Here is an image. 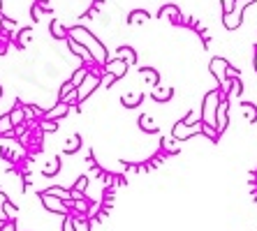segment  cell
<instances>
[{"label": "cell", "instance_id": "1", "mask_svg": "<svg viewBox=\"0 0 257 231\" xmlns=\"http://www.w3.org/2000/svg\"><path fill=\"white\" fill-rule=\"evenodd\" d=\"M70 37L88 49L90 56H93V60H95V65L104 67V63H107V49H104V44H102L88 28H84V26H74V28H70Z\"/></svg>", "mask_w": 257, "mask_h": 231}, {"label": "cell", "instance_id": "2", "mask_svg": "<svg viewBox=\"0 0 257 231\" xmlns=\"http://www.w3.org/2000/svg\"><path fill=\"white\" fill-rule=\"evenodd\" d=\"M225 93L222 90H211L204 95V102H202V111H199V118H202L204 125L209 127H215V113H218V104L222 102Z\"/></svg>", "mask_w": 257, "mask_h": 231}, {"label": "cell", "instance_id": "3", "mask_svg": "<svg viewBox=\"0 0 257 231\" xmlns=\"http://www.w3.org/2000/svg\"><path fill=\"white\" fill-rule=\"evenodd\" d=\"M255 0H234L232 10H225V14H222V24H225V28L227 30H236L241 26V21H243V10L248 5H252Z\"/></svg>", "mask_w": 257, "mask_h": 231}, {"label": "cell", "instance_id": "4", "mask_svg": "<svg viewBox=\"0 0 257 231\" xmlns=\"http://www.w3.org/2000/svg\"><path fill=\"white\" fill-rule=\"evenodd\" d=\"M209 70H211V74L218 79V83L222 86L220 90L227 95L229 86H232V81H229V70H232V65H229L225 58H213V60H211V65H209Z\"/></svg>", "mask_w": 257, "mask_h": 231}, {"label": "cell", "instance_id": "5", "mask_svg": "<svg viewBox=\"0 0 257 231\" xmlns=\"http://www.w3.org/2000/svg\"><path fill=\"white\" fill-rule=\"evenodd\" d=\"M202 132H204V123H202V120H197V123H192V125H188V123H183V120H179V123L174 125L172 136H174V139H179V141H188L190 136L202 134Z\"/></svg>", "mask_w": 257, "mask_h": 231}, {"label": "cell", "instance_id": "6", "mask_svg": "<svg viewBox=\"0 0 257 231\" xmlns=\"http://www.w3.org/2000/svg\"><path fill=\"white\" fill-rule=\"evenodd\" d=\"M100 86H102V77L90 70V72H88V77H86L84 81H81V86L77 88V100H79V104H81V102H84L88 95H93V90L100 88Z\"/></svg>", "mask_w": 257, "mask_h": 231}, {"label": "cell", "instance_id": "7", "mask_svg": "<svg viewBox=\"0 0 257 231\" xmlns=\"http://www.w3.org/2000/svg\"><path fill=\"white\" fill-rule=\"evenodd\" d=\"M40 196H42V203L47 210H51V213H56V215H72L67 201H63V199H58V196H54V194H47V192H42Z\"/></svg>", "mask_w": 257, "mask_h": 231}, {"label": "cell", "instance_id": "8", "mask_svg": "<svg viewBox=\"0 0 257 231\" xmlns=\"http://www.w3.org/2000/svg\"><path fill=\"white\" fill-rule=\"evenodd\" d=\"M227 125H229V100L222 97V102L218 104V113H215V130H218V134L227 130Z\"/></svg>", "mask_w": 257, "mask_h": 231}, {"label": "cell", "instance_id": "9", "mask_svg": "<svg viewBox=\"0 0 257 231\" xmlns=\"http://www.w3.org/2000/svg\"><path fill=\"white\" fill-rule=\"evenodd\" d=\"M127 70H130V65H127L123 58H118V56H116L114 60H107V63H104V70H102V72H111L116 79H120V77H125Z\"/></svg>", "mask_w": 257, "mask_h": 231}, {"label": "cell", "instance_id": "10", "mask_svg": "<svg viewBox=\"0 0 257 231\" xmlns=\"http://www.w3.org/2000/svg\"><path fill=\"white\" fill-rule=\"evenodd\" d=\"M67 44H70V49L74 51V54L79 56V58L84 60V63H88V65H95V60H93V56H90V51L84 47V44H79L77 40H72V37H67Z\"/></svg>", "mask_w": 257, "mask_h": 231}, {"label": "cell", "instance_id": "11", "mask_svg": "<svg viewBox=\"0 0 257 231\" xmlns=\"http://www.w3.org/2000/svg\"><path fill=\"white\" fill-rule=\"evenodd\" d=\"M70 107L72 104H67V102H58L51 111H47L44 113V118H49V120H60V118H65L67 113H70Z\"/></svg>", "mask_w": 257, "mask_h": 231}, {"label": "cell", "instance_id": "12", "mask_svg": "<svg viewBox=\"0 0 257 231\" xmlns=\"http://www.w3.org/2000/svg\"><path fill=\"white\" fill-rule=\"evenodd\" d=\"M158 17H167L172 24H181V10L176 5H165V7H160V14Z\"/></svg>", "mask_w": 257, "mask_h": 231}, {"label": "cell", "instance_id": "13", "mask_svg": "<svg viewBox=\"0 0 257 231\" xmlns=\"http://www.w3.org/2000/svg\"><path fill=\"white\" fill-rule=\"evenodd\" d=\"M0 136H17L14 134V123L10 118V113L0 116Z\"/></svg>", "mask_w": 257, "mask_h": 231}, {"label": "cell", "instance_id": "14", "mask_svg": "<svg viewBox=\"0 0 257 231\" xmlns=\"http://www.w3.org/2000/svg\"><path fill=\"white\" fill-rule=\"evenodd\" d=\"M51 35H54L56 40H67V37H70V30L60 24L58 19H54V21H51Z\"/></svg>", "mask_w": 257, "mask_h": 231}, {"label": "cell", "instance_id": "15", "mask_svg": "<svg viewBox=\"0 0 257 231\" xmlns=\"http://www.w3.org/2000/svg\"><path fill=\"white\" fill-rule=\"evenodd\" d=\"M47 194H54L58 196V199H63V201H67V206L72 203V199H74V194H72V190H63V187H49V190H44ZM72 210V208H70Z\"/></svg>", "mask_w": 257, "mask_h": 231}, {"label": "cell", "instance_id": "16", "mask_svg": "<svg viewBox=\"0 0 257 231\" xmlns=\"http://www.w3.org/2000/svg\"><path fill=\"white\" fill-rule=\"evenodd\" d=\"M139 127H142L144 132H149V134H156V132L160 130V127L156 125V120L151 118V116H146V113H144L142 118H139Z\"/></svg>", "mask_w": 257, "mask_h": 231}, {"label": "cell", "instance_id": "17", "mask_svg": "<svg viewBox=\"0 0 257 231\" xmlns=\"http://www.w3.org/2000/svg\"><path fill=\"white\" fill-rule=\"evenodd\" d=\"M139 77L146 79L151 88H156L158 81H160V77H158V72H156V70H151V67H144V70H139Z\"/></svg>", "mask_w": 257, "mask_h": 231}, {"label": "cell", "instance_id": "18", "mask_svg": "<svg viewBox=\"0 0 257 231\" xmlns=\"http://www.w3.org/2000/svg\"><path fill=\"white\" fill-rule=\"evenodd\" d=\"M10 118H12L14 127H17V125H24L26 118H28V116H26V107H14L12 111H10Z\"/></svg>", "mask_w": 257, "mask_h": 231}, {"label": "cell", "instance_id": "19", "mask_svg": "<svg viewBox=\"0 0 257 231\" xmlns=\"http://www.w3.org/2000/svg\"><path fill=\"white\" fill-rule=\"evenodd\" d=\"M79 148H81V136H79V134H72V136H67V141H65V148H63V150L72 155V153H77Z\"/></svg>", "mask_w": 257, "mask_h": 231}, {"label": "cell", "instance_id": "20", "mask_svg": "<svg viewBox=\"0 0 257 231\" xmlns=\"http://www.w3.org/2000/svg\"><path fill=\"white\" fill-rule=\"evenodd\" d=\"M118 58H123L130 67L135 65V63H137V54H135V51H132L130 47H120V49H118Z\"/></svg>", "mask_w": 257, "mask_h": 231}, {"label": "cell", "instance_id": "21", "mask_svg": "<svg viewBox=\"0 0 257 231\" xmlns=\"http://www.w3.org/2000/svg\"><path fill=\"white\" fill-rule=\"evenodd\" d=\"M142 100H144V95L142 93H135V95H123V107H127V109H135V107H139L142 104Z\"/></svg>", "mask_w": 257, "mask_h": 231}, {"label": "cell", "instance_id": "22", "mask_svg": "<svg viewBox=\"0 0 257 231\" xmlns=\"http://www.w3.org/2000/svg\"><path fill=\"white\" fill-rule=\"evenodd\" d=\"M88 72H90V67L81 65V67H79V70H77V72H74V74H72V77H70V81H72V83H74V86H77V88H79V86H81V81H84V79L88 77Z\"/></svg>", "mask_w": 257, "mask_h": 231}, {"label": "cell", "instance_id": "23", "mask_svg": "<svg viewBox=\"0 0 257 231\" xmlns=\"http://www.w3.org/2000/svg\"><path fill=\"white\" fill-rule=\"evenodd\" d=\"M232 81V86H229V93H227V97L232 100V97H239L241 93H243V83H241V79L239 77H234V79H229Z\"/></svg>", "mask_w": 257, "mask_h": 231}, {"label": "cell", "instance_id": "24", "mask_svg": "<svg viewBox=\"0 0 257 231\" xmlns=\"http://www.w3.org/2000/svg\"><path fill=\"white\" fill-rule=\"evenodd\" d=\"M142 21H149V12L146 10H135L127 17V24H142Z\"/></svg>", "mask_w": 257, "mask_h": 231}, {"label": "cell", "instance_id": "25", "mask_svg": "<svg viewBox=\"0 0 257 231\" xmlns=\"http://www.w3.org/2000/svg\"><path fill=\"white\" fill-rule=\"evenodd\" d=\"M74 90H77V86H74V83H72V81H65V83H63V88H60L58 102H67V97H70L72 93H74Z\"/></svg>", "mask_w": 257, "mask_h": 231}, {"label": "cell", "instance_id": "26", "mask_svg": "<svg viewBox=\"0 0 257 231\" xmlns=\"http://www.w3.org/2000/svg\"><path fill=\"white\" fill-rule=\"evenodd\" d=\"M58 169H60V160H58V157H51V162H49V164L42 169V173L49 178V176H56V173H58Z\"/></svg>", "mask_w": 257, "mask_h": 231}, {"label": "cell", "instance_id": "27", "mask_svg": "<svg viewBox=\"0 0 257 231\" xmlns=\"http://www.w3.org/2000/svg\"><path fill=\"white\" fill-rule=\"evenodd\" d=\"M74 224H77V231H90L88 215H74Z\"/></svg>", "mask_w": 257, "mask_h": 231}, {"label": "cell", "instance_id": "28", "mask_svg": "<svg viewBox=\"0 0 257 231\" xmlns=\"http://www.w3.org/2000/svg\"><path fill=\"white\" fill-rule=\"evenodd\" d=\"M172 95H174V90H172V88L153 90V100H156V102H167V100H172Z\"/></svg>", "mask_w": 257, "mask_h": 231}, {"label": "cell", "instance_id": "29", "mask_svg": "<svg viewBox=\"0 0 257 231\" xmlns=\"http://www.w3.org/2000/svg\"><path fill=\"white\" fill-rule=\"evenodd\" d=\"M162 148H165V150H167V153H179V150H181V146H179V139H174V136H172V139H165V141H162Z\"/></svg>", "mask_w": 257, "mask_h": 231}, {"label": "cell", "instance_id": "30", "mask_svg": "<svg viewBox=\"0 0 257 231\" xmlns=\"http://www.w3.org/2000/svg\"><path fill=\"white\" fill-rule=\"evenodd\" d=\"M241 109H243L248 123H255V120H257V109L252 107V104H241Z\"/></svg>", "mask_w": 257, "mask_h": 231}, {"label": "cell", "instance_id": "31", "mask_svg": "<svg viewBox=\"0 0 257 231\" xmlns=\"http://www.w3.org/2000/svg\"><path fill=\"white\" fill-rule=\"evenodd\" d=\"M86 185H88V176H79L77 183L72 185V192H86Z\"/></svg>", "mask_w": 257, "mask_h": 231}, {"label": "cell", "instance_id": "32", "mask_svg": "<svg viewBox=\"0 0 257 231\" xmlns=\"http://www.w3.org/2000/svg\"><path fill=\"white\" fill-rule=\"evenodd\" d=\"M63 231H77V224H74V215H65V219H63Z\"/></svg>", "mask_w": 257, "mask_h": 231}, {"label": "cell", "instance_id": "33", "mask_svg": "<svg viewBox=\"0 0 257 231\" xmlns=\"http://www.w3.org/2000/svg\"><path fill=\"white\" fill-rule=\"evenodd\" d=\"M30 37H33V30H30V28L21 30V37H19V47L24 49V47H26V44H28V40H30Z\"/></svg>", "mask_w": 257, "mask_h": 231}, {"label": "cell", "instance_id": "34", "mask_svg": "<svg viewBox=\"0 0 257 231\" xmlns=\"http://www.w3.org/2000/svg\"><path fill=\"white\" fill-rule=\"evenodd\" d=\"M7 196L3 194V192H0V219H3V222H7V215H5V208H7Z\"/></svg>", "mask_w": 257, "mask_h": 231}, {"label": "cell", "instance_id": "35", "mask_svg": "<svg viewBox=\"0 0 257 231\" xmlns=\"http://www.w3.org/2000/svg\"><path fill=\"white\" fill-rule=\"evenodd\" d=\"M40 127H42L44 132H56V130H58V125H56V120H49V118H44Z\"/></svg>", "mask_w": 257, "mask_h": 231}, {"label": "cell", "instance_id": "36", "mask_svg": "<svg viewBox=\"0 0 257 231\" xmlns=\"http://www.w3.org/2000/svg\"><path fill=\"white\" fill-rule=\"evenodd\" d=\"M114 81H116L114 74H111V72H104V77H102V86H111Z\"/></svg>", "mask_w": 257, "mask_h": 231}, {"label": "cell", "instance_id": "37", "mask_svg": "<svg viewBox=\"0 0 257 231\" xmlns=\"http://www.w3.org/2000/svg\"><path fill=\"white\" fill-rule=\"evenodd\" d=\"M0 231H17V226H14V222H5V226Z\"/></svg>", "mask_w": 257, "mask_h": 231}, {"label": "cell", "instance_id": "38", "mask_svg": "<svg viewBox=\"0 0 257 231\" xmlns=\"http://www.w3.org/2000/svg\"><path fill=\"white\" fill-rule=\"evenodd\" d=\"M255 70H257V51H255Z\"/></svg>", "mask_w": 257, "mask_h": 231}, {"label": "cell", "instance_id": "39", "mask_svg": "<svg viewBox=\"0 0 257 231\" xmlns=\"http://www.w3.org/2000/svg\"><path fill=\"white\" fill-rule=\"evenodd\" d=\"M0 95H3V88H0Z\"/></svg>", "mask_w": 257, "mask_h": 231}, {"label": "cell", "instance_id": "40", "mask_svg": "<svg viewBox=\"0 0 257 231\" xmlns=\"http://www.w3.org/2000/svg\"><path fill=\"white\" fill-rule=\"evenodd\" d=\"M255 51H257V49H255Z\"/></svg>", "mask_w": 257, "mask_h": 231}]
</instances>
